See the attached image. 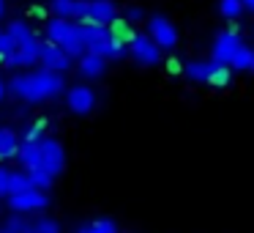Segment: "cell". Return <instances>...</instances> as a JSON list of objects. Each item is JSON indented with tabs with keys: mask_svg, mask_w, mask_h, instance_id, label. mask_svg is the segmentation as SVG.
Listing matches in <instances>:
<instances>
[{
	"mask_svg": "<svg viewBox=\"0 0 254 233\" xmlns=\"http://www.w3.org/2000/svg\"><path fill=\"white\" fill-rule=\"evenodd\" d=\"M6 33L11 36V41L19 47L28 39H33V25H30L28 19H11V22L6 25Z\"/></svg>",
	"mask_w": 254,
	"mask_h": 233,
	"instance_id": "cell-18",
	"label": "cell"
},
{
	"mask_svg": "<svg viewBox=\"0 0 254 233\" xmlns=\"http://www.w3.org/2000/svg\"><path fill=\"white\" fill-rule=\"evenodd\" d=\"M0 233H14V231H8V228H0Z\"/></svg>",
	"mask_w": 254,
	"mask_h": 233,
	"instance_id": "cell-34",
	"label": "cell"
},
{
	"mask_svg": "<svg viewBox=\"0 0 254 233\" xmlns=\"http://www.w3.org/2000/svg\"><path fill=\"white\" fill-rule=\"evenodd\" d=\"M63 94H66V107L71 113H77V116H88L96 107V94L88 85H74V88L63 91Z\"/></svg>",
	"mask_w": 254,
	"mask_h": 233,
	"instance_id": "cell-10",
	"label": "cell"
},
{
	"mask_svg": "<svg viewBox=\"0 0 254 233\" xmlns=\"http://www.w3.org/2000/svg\"><path fill=\"white\" fill-rule=\"evenodd\" d=\"M39 55H41V41L33 36V39H28L25 44H19L17 50L6 58V63L11 69H33L36 63H39Z\"/></svg>",
	"mask_w": 254,
	"mask_h": 233,
	"instance_id": "cell-8",
	"label": "cell"
},
{
	"mask_svg": "<svg viewBox=\"0 0 254 233\" xmlns=\"http://www.w3.org/2000/svg\"><path fill=\"white\" fill-rule=\"evenodd\" d=\"M183 74H186L189 83H210V74H213V61H189L183 66Z\"/></svg>",
	"mask_w": 254,
	"mask_h": 233,
	"instance_id": "cell-15",
	"label": "cell"
},
{
	"mask_svg": "<svg viewBox=\"0 0 254 233\" xmlns=\"http://www.w3.org/2000/svg\"><path fill=\"white\" fill-rule=\"evenodd\" d=\"M142 17H145V11L139 6H128L126 8V22H142Z\"/></svg>",
	"mask_w": 254,
	"mask_h": 233,
	"instance_id": "cell-29",
	"label": "cell"
},
{
	"mask_svg": "<svg viewBox=\"0 0 254 233\" xmlns=\"http://www.w3.org/2000/svg\"><path fill=\"white\" fill-rule=\"evenodd\" d=\"M249 69H252V47L241 41V47L235 50V55L230 61V72H249Z\"/></svg>",
	"mask_w": 254,
	"mask_h": 233,
	"instance_id": "cell-19",
	"label": "cell"
},
{
	"mask_svg": "<svg viewBox=\"0 0 254 233\" xmlns=\"http://www.w3.org/2000/svg\"><path fill=\"white\" fill-rule=\"evenodd\" d=\"M243 3V11H252L254 14V0H241Z\"/></svg>",
	"mask_w": 254,
	"mask_h": 233,
	"instance_id": "cell-31",
	"label": "cell"
},
{
	"mask_svg": "<svg viewBox=\"0 0 254 233\" xmlns=\"http://www.w3.org/2000/svg\"><path fill=\"white\" fill-rule=\"evenodd\" d=\"M19 143H22V137L14 129H8V126L0 129V159H14L19 151Z\"/></svg>",
	"mask_w": 254,
	"mask_h": 233,
	"instance_id": "cell-17",
	"label": "cell"
},
{
	"mask_svg": "<svg viewBox=\"0 0 254 233\" xmlns=\"http://www.w3.org/2000/svg\"><path fill=\"white\" fill-rule=\"evenodd\" d=\"M3 14H6V0H0V19H3Z\"/></svg>",
	"mask_w": 254,
	"mask_h": 233,
	"instance_id": "cell-32",
	"label": "cell"
},
{
	"mask_svg": "<svg viewBox=\"0 0 254 233\" xmlns=\"http://www.w3.org/2000/svg\"><path fill=\"white\" fill-rule=\"evenodd\" d=\"M79 233H118V225H115V220H110V217H96V220L88 222V225H82Z\"/></svg>",
	"mask_w": 254,
	"mask_h": 233,
	"instance_id": "cell-20",
	"label": "cell"
},
{
	"mask_svg": "<svg viewBox=\"0 0 254 233\" xmlns=\"http://www.w3.org/2000/svg\"><path fill=\"white\" fill-rule=\"evenodd\" d=\"M39 66L47 69V72H55V74H66L68 69L74 66V61H71V58H68L58 44H47V41H41Z\"/></svg>",
	"mask_w": 254,
	"mask_h": 233,
	"instance_id": "cell-7",
	"label": "cell"
},
{
	"mask_svg": "<svg viewBox=\"0 0 254 233\" xmlns=\"http://www.w3.org/2000/svg\"><path fill=\"white\" fill-rule=\"evenodd\" d=\"M47 206H50V195H47V189H36V187H28L25 192H17V195H8V209L14 211V214H41V211H47Z\"/></svg>",
	"mask_w": 254,
	"mask_h": 233,
	"instance_id": "cell-2",
	"label": "cell"
},
{
	"mask_svg": "<svg viewBox=\"0 0 254 233\" xmlns=\"http://www.w3.org/2000/svg\"><path fill=\"white\" fill-rule=\"evenodd\" d=\"M39 156H41L39 170H44L47 176L58 178L63 170H66V148H63L55 137H50V134L39 143Z\"/></svg>",
	"mask_w": 254,
	"mask_h": 233,
	"instance_id": "cell-3",
	"label": "cell"
},
{
	"mask_svg": "<svg viewBox=\"0 0 254 233\" xmlns=\"http://www.w3.org/2000/svg\"><path fill=\"white\" fill-rule=\"evenodd\" d=\"M148 36L153 39V44L159 47L161 52H164V50H175V47H178L175 25H172L167 17H161V14H153V17L148 19Z\"/></svg>",
	"mask_w": 254,
	"mask_h": 233,
	"instance_id": "cell-5",
	"label": "cell"
},
{
	"mask_svg": "<svg viewBox=\"0 0 254 233\" xmlns=\"http://www.w3.org/2000/svg\"><path fill=\"white\" fill-rule=\"evenodd\" d=\"M28 187H30V181H28V173H25V170H11V178H8V195L25 192Z\"/></svg>",
	"mask_w": 254,
	"mask_h": 233,
	"instance_id": "cell-23",
	"label": "cell"
},
{
	"mask_svg": "<svg viewBox=\"0 0 254 233\" xmlns=\"http://www.w3.org/2000/svg\"><path fill=\"white\" fill-rule=\"evenodd\" d=\"M28 181H30V187H36V189H50L55 178L47 176L44 170H30V173H28Z\"/></svg>",
	"mask_w": 254,
	"mask_h": 233,
	"instance_id": "cell-24",
	"label": "cell"
},
{
	"mask_svg": "<svg viewBox=\"0 0 254 233\" xmlns=\"http://www.w3.org/2000/svg\"><path fill=\"white\" fill-rule=\"evenodd\" d=\"M6 94H8V85H6V80L0 77V102L6 99Z\"/></svg>",
	"mask_w": 254,
	"mask_h": 233,
	"instance_id": "cell-30",
	"label": "cell"
},
{
	"mask_svg": "<svg viewBox=\"0 0 254 233\" xmlns=\"http://www.w3.org/2000/svg\"><path fill=\"white\" fill-rule=\"evenodd\" d=\"M52 17H63L71 22H85V11H88V0H50Z\"/></svg>",
	"mask_w": 254,
	"mask_h": 233,
	"instance_id": "cell-11",
	"label": "cell"
},
{
	"mask_svg": "<svg viewBox=\"0 0 254 233\" xmlns=\"http://www.w3.org/2000/svg\"><path fill=\"white\" fill-rule=\"evenodd\" d=\"M126 52L139 63V66H156L161 61V50L153 44L150 36H131L126 44Z\"/></svg>",
	"mask_w": 254,
	"mask_h": 233,
	"instance_id": "cell-6",
	"label": "cell"
},
{
	"mask_svg": "<svg viewBox=\"0 0 254 233\" xmlns=\"http://www.w3.org/2000/svg\"><path fill=\"white\" fill-rule=\"evenodd\" d=\"M8 178H11V170L0 167V198H8Z\"/></svg>",
	"mask_w": 254,
	"mask_h": 233,
	"instance_id": "cell-28",
	"label": "cell"
},
{
	"mask_svg": "<svg viewBox=\"0 0 254 233\" xmlns=\"http://www.w3.org/2000/svg\"><path fill=\"white\" fill-rule=\"evenodd\" d=\"M8 85V94L17 96V99L28 102V105H41V102H50V99H58V96L66 91V80L63 74H55V72H47V69H30L25 74H17L11 77Z\"/></svg>",
	"mask_w": 254,
	"mask_h": 233,
	"instance_id": "cell-1",
	"label": "cell"
},
{
	"mask_svg": "<svg viewBox=\"0 0 254 233\" xmlns=\"http://www.w3.org/2000/svg\"><path fill=\"white\" fill-rule=\"evenodd\" d=\"M61 47L63 52H66L71 61H77V58H82L85 52H88V41H85V30H82V22H74L71 25V30L66 33V39L61 41Z\"/></svg>",
	"mask_w": 254,
	"mask_h": 233,
	"instance_id": "cell-12",
	"label": "cell"
},
{
	"mask_svg": "<svg viewBox=\"0 0 254 233\" xmlns=\"http://www.w3.org/2000/svg\"><path fill=\"white\" fill-rule=\"evenodd\" d=\"M219 14L224 19H230V22H235L243 14V3L241 0H219Z\"/></svg>",
	"mask_w": 254,
	"mask_h": 233,
	"instance_id": "cell-21",
	"label": "cell"
},
{
	"mask_svg": "<svg viewBox=\"0 0 254 233\" xmlns=\"http://www.w3.org/2000/svg\"><path fill=\"white\" fill-rule=\"evenodd\" d=\"M249 72H254V50H252V69H249Z\"/></svg>",
	"mask_w": 254,
	"mask_h": 233,
	"instance_id": "cell-33",
	"label": "cell"
},
{
	"mask_svg": "<svg viewBox=\"0 0 254 233\" xmlns=\"http://www.w3.org/2000/svg\"><path fill=\"white\" fill-rule=\"evenodd\" d=\"M25 233H61V225H58L55 220H50V217H41V220H33L28 228H25Z\"/></svg>",
	"mask_w": 254,
	"mask_h": 233,
	"instance_id": "cell-22",
	"label": "cell"
},
{
	"mask_svg": "<svg viewBox=\"0 0 254 233\" xmlns=\"http://www.w3.org/2000/svg\"><path fill=\"white\" fill-rule=\"evenodd\" d=\"M44 137H47V129H44V123H33V126H28V129H25V137H22V143H41Z\"/></svg>",
	"mask_w": 254,
	"mask_h": 233,
	"instance_id": "cell-25",
	"label": "cell"
},
{
	"mask_svg": "<svg viewBox=\"0 0 254 233\" xmlns=\"http://www.w3.org/2000/svg\"><path fill=\"white\" fill-rule=\"evenodd\" d=\"M71 19H63V17H50L44 25V41L47 44H61L66 39V33L71 30Z\"/></svg>",
	"mask_w": 254,
	"mask_h": 233,
	"instance_id": "cell-14",
	"label": "cell"
},
{
	"mask_svg": "<svg viewBox=\"0 0 254 233\" xmlns=\"http://www.w3.org/2000/svg\"><path fill=\"white\" fill-rule=\"evenodd\" d=\"M77 72L82 74L85 80H99V77H104V72H107V61L101 55L85 52L82 58H77Z\"/></svg>",
	"mask_w": 254,
	"mask_h": 233,
	"instance_id": "cell-13",
	"label": "cell"
},
{
	"mask_svg": "<svg viewBox=\"0 0 254 233\" xmlns=\"http://www.w3.org/2000/svg\"><path fill=\"white\" fill-rule=\"evenodd\" d=\"M118 19V8L112 0H88V11H85V22L99 25V28H110Z\"/></svg>",
	"mask_w": 254,
	"mask_h": 233,
	"instance_id": "cell-9",
	"label": "cell"
},
{
	"mask_svg": "<svg viewBox=\"0 0 254 233\" xmlns=\"http://www.w3.org/2000/svg\"><path fill=\"white\" fill-rule=\"evenodd\" d=\"M17 159H19V165H22V170H25V173H30V170H39V167H41L39 143H19Z\"/></svg>",
	"mask_w": 254,
	"mask_h": 233,
	"instance_id": "cell-16",
	"label": "cell"
},
{
	"mask_svg": "<svg viewBox=\"0 0 254 233\" xmlns=\"http://www.w3.org/2000/svg\"><path fill=\"white\" fill-rule=\"evenodd\" d=\"M14 50H17V44H14L11 36L6 33V28H3V30H0V58H8Z\"/></svg>",
	"mask_w": 254,
	"mask_h": 233,
	"instance_id": "cell-26",
	"label": "cell"
},
{
	"mask_svg": "<svg viewBox=\"0 0 254 233\" xmlns=\"http://www.w3.org/2000/svg\"><path fill=\"white\" fill-rule=\"evenodd\" d=\"M241 33H238L235 25H230L227 30H221L219 36L213 39V44H210V61L216 63V66H227L230 69V61L232 55H235V50L241 47Z\"/></svg>",
	"mask_w": 254,
	"mask_h": 233,
	"instance_id": "cell-4",
	"label": "cell"
},
{
	"mask_svg": "<svg viewBox=\"0 0 254 233\" xmlns=\"http://www.w3.org/2000/svg\"><path fill=\"white\" fill-rule=\"evenodd\" d=\"M227 80H230V69H227V66H216V63H213V74H210V83L224 85Z\"/></svg>",
	"mask_w": 254,
	"mask_h": 233,
	"instance_id": "cell-27",
	"label": "cell"
}]
</instances>
